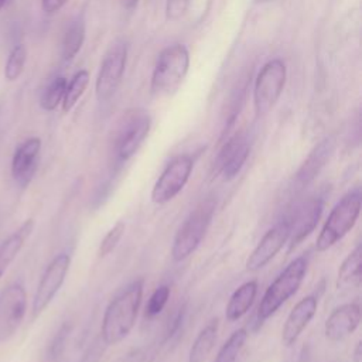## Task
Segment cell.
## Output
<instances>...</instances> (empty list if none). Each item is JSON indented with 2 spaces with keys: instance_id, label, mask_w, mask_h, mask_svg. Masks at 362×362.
Here are the masks:
<instances>
[{
  "instance_id": "5",
  "label": "cell",
  "mask_w": 362,
  "mask_h": 362,
  "mask_svg": "<svg viewBox=\"0 0 362 362\" xmlns=\"http://www.w3.org/2000/svg\"><path fill=\"white\" fill-rule=\"evenodd\" d=\"M214 212L215 202L206 199L187 216L173 242L171 256L174 262H182L197 250L211 225Z\"/></svg>"
},
{
  "instance_id": "25",
  "label": "cell",
  "mask_w": 362,
  "mask_h": 362,
  "mask_svg": "<svg viewBox=\"0 0 362 362\" xmlns=\"http://www.w3.org/2000/svg\"><path fill=\"white\" fill-rule=\"evenodd\" d=\"M247 339V332L245 328L236 329L221 346L215 362H235L236 358L239 356L245 342Z\"/></svg>"
},
{
  "instance_id": "27",
  "label": "cell",
  "mask_w": 362,
  "mask_h": 362,
  "mask_svg": "<svg viewBox=\"0 0 362 362\" xmlns=\"http://www.w3.org/2000/svg\"><path fill=\"white\" fill-rule=\"evenodd\" d=\"M25 61H27L25 47L23 44L13 47V49L10 51V54L7 57L6 65H4V78L10 82L16 81L21 75Z\"/></svg>"
},
{
  "instance_id": "10",
  "label": "cell",
  "mask_w": 362,
  "mask_h": 362,
  "mask_svg": "<svg viewBox=\"0 0 362 362\" xmlns=\"http://www.w3.org/2000/svg\"><path fill=\"white\" fill-rule=\"evenodd\" d=\"M71 264V257L66 253H61L55 256L47 269L44 270L40 283L37 286V291L33 300V315H40L54 300L55 294L61 288L65 281Z\"/></svg>"
},
{
  "instance_id": "6",
  "label": "cell",
  "mask_w": 362,
  "mask_h": 362,
  "mask_svg": "<svg viewBox=\"0 0 362 362\" xmlns=\"http://www.w3.org/2000/svg\"><path fill=\"white\" fill-rule=\"evenodd\" d=\"M287 79V68L283 59L273 58L259 71L253 88V105L257 116L269 113L280 99Z\"/></svg>"
},
{
  "instance_id": "24",
  "label": "cell",
  "mask_w": 362,
  "mask_h": 362,
  "mask_svg": "<svg viewBox=\"0 0 362 362\" xmlns=\"http://www.w3.org/2000/svg\"><path fill=\"white\" fill-rule=\"evenodd\" d=\"M88 85H89V72L88 71L81 69L72 76L69 83H66L64 99L61 102L62 103V110L65 113H68L76 105L79 98L85 93Z\"/></svg>"
},
{
  "instance_id": "36",
  "label": "cell",
  "mask_w": 362,
  "mask_h": 362,
  "mask_svg": "<svg viewBox=\"0 0 362 362\" xmlns=\"http://www.w3.org/2000/svg\"><path fill=\"white\" fill-rule=\"evenodd\" d=\"M259 1H267V0H259Z\"/></svg>"
},
{
  "instance_id": "14",
  "label": "cell",
  "mask_w": 362,
  "mask_h": 362,
  "mask_svg": "<svg viewBox=\"0 0 362 362\" xmlns=\"http://www.w3.org/2000/svg\"><path fill=\"white\" fill-rule=\"evenodd\" d=\"M322 212V199L313 198L304 202L297 212L294 214V218L288 221L290 225V247L288 250H293L300 242H303L317 226L318 219Z\"/></svg>"
},
{
  "instance_id": "30",
  "label": "cell",
  "mask_w": 362,
  "mask_h": 362,
  "mask_svg": "<svg viewBox=\"0 0 362 362\" xmlns=\"http://www.w3.org/2000/svg\"><path fill=\"white\" fill-rule=\"evenodd\" d=\"M194 0H167L165 1V17L167 20L171 21H177L180 18H182Z\"/></svg>"
},
{
  "instance_id": "21",
  "label": "cell",
  "mask_w": 362,
  "mask_h": 362,
  "mask_svg": "<svg viewBox=\"0 0 362 362\" xmlns=\"http://www.w3.org/2000/svg\"><path fill=\"white\" fill-rule=\"evenodd\" d=\"M362 277V246L358 245L344 259L338 269L337 288H354L361 284Z\"/></svg>"
},
{
  "instance_id": "4",
  "label": "cell",
  "mask_w": 362,
  "mask_h": 362,
  "mask_svg": "<svg viewBox=\"0 0 362 362\" xmlns=\"http://www.w3.org/2000/svg\"><path fill=\"white\" fill-rule=\"evenodd\" d=\"M361 192L352 191L346 194L329 212L315 243L318 252H325L341 240L356 223L361 212Z\"/></svg>"
},
{
  "instance_id": "34",
  "label": "cell",
  "mask_w": 362,
  "mask_h": 362,
  "mask_svg": "<svg viewBox=\"0 0 362 362\" xmlns=\"http://www.w3.org/2000/svg\"><path fill=\"white\" fill-rule=\"evenodd\" d=\"M137 1H139V0H124V6H126L127 8H133V7L137 4Z\"/></svg>"
},
{
  "instance_id": "23",
  "label": "cell",
  "mask_w": 362,
  "mask_h": 362,
  "mask_svg": "<svg viewBox=\"0 0 362 362\" xmlns=\"http://www.w3.org/2000/svg\"><path fill=\"white\" fill-rule=\"evenodd\" d=\"M85 40V23L82 18L74 20L68 30L65 31L62 40V58L65 61H71L81 51Z\"/></svg>"
},
{
  "instance_id": "35",
  "label": "cell",
  "mask_w": 362,
  "mask_h": 362,
  "mask_svg": "<svg viewBox=\"0 0 362 362\" xmlns=\"http://www.w3.org/2000/svg\"><path fill=\"white\" fill-rule=\"evenodd\" d=\"M7 1H10V0H0V10L7 4Z\"/></svg>"
},
{
  "instance_id": "28",
  "label": "cell",
  "mask_w": 362,
  "mask_h": 362,
  "mask_svg": "<svg viewBox=\"0 0 362 362\" xmlns=\"http://www.w3.org/2000/svg\"><path fill=\"white\" fill-rule=\"evenodd\" d=\"M168 297H170V287L164 284V286L157 287L148 298V303L146 305V315L147 317L158 315L163 311L164 305L167 304Z\"/></svg>"
},
{
  "instance_id": "17",
  "label": "cell",
  "mask_w": 362,
  "mask_h": 362,
  "mask_svg": "<svg viewBox=\"0 0 362 362\" xmlns=\"http://www.w3.org/2000/svg\"><path fill=\"white\" fill-rule=\"evenodd\" d=\"M41 150V140L38 137H30L21 143L14 151L11 161V174L17 182L25 185L30 182L35 173L37 161Z\"/></svg>"
},
{
  "instance_id": "33",
  "label": "cell",
  "mask_w": 362,
  "mask_h": 362,
  "mask_svg": "<svg viewBox=\"0 0 362 362\" xmlns=\"http://www.w3.org/2000/svg\"><path fill=\"white\" fill-rule=\"evenodd\" d=\"M352 362H362V342H361V341L356 342V346H355V349H354Z\"/></svg>"
},
{
  "instance_id": "32",
  "label": "cell",
  "mask_w": 362,
  "mask_h": 362,
  "mask_svg": "<svg viewBox=\"0 0 362 362\" xmlns=\"http://www.w3.org/2000/svg\"><path fill=\"white\" fill-rule=\"evenodd\" d=\"M65 335H66V329H65V328H61V329L58 331V334L55 335V338H54V341H52V344H51V354H52V355H58V352H59V349H61V346H62V344H64Z\"/></svg>"
},
{
  "instance_id": "11",
  "label": "cell",
  "mask_w": 362,
  "mask_h": 362,
  "mask_svg": "<svg viewBox=\"0 0 362 362\" xmlns=\"http://www.w3.org/2000/svg\"><path fill=\"white\" fill-rule=\"evenodd\" d=\"M290 236L288 221L280 222L269 229L256 247L252 250L246 260V269L249 272H257L263 269L287 243Z\"/></svg>"
},
{
  "instance_id": "29",
  "label": "cell",
  "mask_w": 362,
  "mask_h": 362,
  "mask_svg": "<svg viewBox=\"0 0 362 362\" xmlns=\"http://www.w3.org/2000/svg\"><path fill=\"white\" fill-rule=\"evenodd\" d=\"M124 229H126V225L123 222H117L107 233L106 236L102 239L100 245H99V256L100 257H105L107 256L109 253L113 252V249L117 246V243L120 242L123 233H124Z\"/></svg>"
},
{
  "instance_id": "31",
  "label": "cell",
  "mask_w": 362,
  "mask_h": 362,
  "mask_svg": "<svg viewBox=\"0 0 362 362\" xmlns=\"http://www.w3.org/2000/svg\"><path fill=\"white\" fill-rule=\"evenodd\" d=\"M66 1L68 0H42L41 6L47 14H54L58 10H61Z\"/></svg>"
},
{
  "instance_id": "26",
  "label": "cell",
  "mask_w": 362,
  "mask_h": 362,
  "mask_svg": "<svg viewBox=\"0 0 362 362\" xmlns=\"http://www.w3.org/2000/svg\"><path fill=\"white\" fill-rule=\"evenodd\" d=\"M66 83L68 82L64 76H58L45 88L44 93L41 96V107L44 110L51 112V110H55L58 107V105L64 99Z\"/></svg>"
},
{
  "instance_id": "18",
  "label": "cell",
  "mask_w": 362,
  "mask_h": 362,
  "mask_svg": "<svg viewBox=\"0 0 362 362\" xmlns=\"http://www.w3.org/2000/svg\"><path fill=\"white\" fill-rule=\"evenodd\" d=\"M335 150V140L332 137H327L321 140L307 156L301 167L296 174V181L304 187L310 184L324 168V165L329 161L331 156Z\"/></svg>"
},
{
  "instance_id": "7",
  "label": "cell",
  "mask_w": 362,
  "mask_h": 362,
  "mask_svg": "<svg viewBox=\"0 0 362 362\" xmlns=\"http://www.w3.org/2000/svg\"><path fill=\"white\" fill-rule=\"evenodd\" d=\"M127 61V48L123 42L113 44L105 54L95 83V93L99 102L110 99L117 90Z\"/></svg>"
},
{
  "instance_id": "16",
  "label": "cell",
  "mask_w": 362,
  "mask_h": 362,
  "mask_svg": "<svg viewBox=\"0 0 362 362\" xmlns=\"http://www.w3.org/2000/svg\"><path fill=\"white\" fill-rule=\"evenodd\" d=\"M249 156V144L245 134L239 133L230 137L218 156V170L223 180H232L242 170Z\"/></svg>"
},
{
  "instance_id": "20",
  "label": "cell",
  "mask_w": 362,
  "mask_h": 362,
  "mask_svg": "<svg viewBox=\"0 0 362 362\" xmlns=\"http://www.w3.org/2000/svg\"><path fill=\"white\" fill-rule=\"evenodd\" d=\"M256 293H257V283L255 280L246 281L242 286H239L228 301V305L225 310L226 320L236 321L240 317H243L247 313V310L252 307Z\"/></svg>"
},
{
  "instance_id": "22",
  "label": "cell",
  "mask_w": 362,
  "mask_h": 362,
  "mask_svg": "<svg viewBox=\"0 0 362 362\" xmlns=\"http://www.w3.org/2000/svg\"><path fill=\"white\" fill-rule=\"evenodd\" d=\"M218 337V320L208 322L197 335L188 354V362H204L215 346Z\"/></svg>"
},
{
  "instance_id": "9",
  "label": "cell",
  "mask_w": 362,
  "mask_h": 362,
  "mask_svg": "<svg viewBox=\"0 0 362 362\" xmlns=\"http://www.w3.org/2000/svg\"><path fill=\"white\" fill-rule=\"evenodd\" d=\"M194 167L189 156L174 158L161 173L151 189V201L154 204H165L171 201L187 184Z\"/></svg>"
},
{
  "instance_id": "1",
  "label": "cell",
  "mask_w": 362,
  "mask_h": 362,
  "mask_svg": "<svg viewBox=\"0 0 362 362\" xmlns=\"http://www.w3.org/2000/svg\"><path fill=\"white\" fill-rule=\"evenodd\" d=\"M143 288L144 280L137 279L106 307L100 325V335L106 345H115L130 334L140 308Z\"/></svg>"
},
{
  "instance_id": "15",
  "label": "cell",
  "mask_w": 362,
  "mask_h": 362,
  "mask_svg": "<svg viewBox=\"0 0 362 362\" xmlns=\"http://www.w3.org/2000/svg\"><path fill=\"white\" fill-rule=\"evenodd\" d=\"M317 304L318 300L315 296H307L293 307L281 329V341L286 346L293 345L298 339L301 332L314 317L317 311Z\"/></svg>"
},
{
  "instance_id": "19",
  "label": "cell",
  "mask_w": 362,
  "mask_h": 362,
  "mask_svg": "<svg viewBox=\"0 0 362 362\" xmlns=\"http://www.w3.org/2000/svg\"><path fill=\"white\" fill-rule=\"evenodd\" d=\"M34 229V221L27 219L16 232H13L7 239L0 245V279L6 273L10 263L16 259L18 252L21 250L24 242L31 235Z\"/></svg>"
},
{
  "instance_id": "8",
  "label": "cell",
  "mask_w": 362,
  "mask_h": 362,
  "mask_svg": "<svg viewBox=\"0 0 362 362\" xmlns=\"http://www.w3.org/2000/svg\"><path fill=\"white\" fill-rule=\"evenodd\" d=\"M27 293L23 284L13 283L0 291V344L8 341L23 322Z\"/></svg>"
},
{
  "instance_id": "2",
  "label": "cell",
  "mask_w": 362,
  "mask_h": 362,
  "mask_svg": "<svg viewBox=\"0 0 362 362\" xmlns=\"http://www.w3.org/2000/svg\"><path fill=\"white\" fill-rule=\"evenodd\" d=\"M189 68V52L185 45L174 44L164 48L153 69L150 89L156 96H165L174 92L184 81Z\"/></svg>"
},
{
  "instance_id": "3",
  "label": "cell",
  "mask_w": 362,
  "mask_h": 362,
  "mask_svg": "<svg viewBox=\"0 0 362 362\" xmlns=\"http://www.w3.org/2000/svg\"><path fill=\"white\" fill-rule=\"evenodd\" d=\"M307 266L308 259L305 256H298L274 279L260 300L257 308L259 322L272 317L291 296L297 293L307 273Z\"/></svg>"
},
{
  "instance_id": "12",
  "label": "cell",
  "mask_w": 362,
  "mask_h": 362,
  "mask_svg": "<svg viewBox=\"0 0 362 362\" xmlns=\"http://www.w3.org/2000/svg\"><path fill=\"white\" fill-rule=\"evenodd\" d=\"M151 124V119L146 112H134L132 113L117 137V157L122 161L129 160L134 153L139 150V147L143 144L144 139L148 134Z\"/></svg>"
},
{
  "instance_id": "13",
  "label": "cell",
  "mask_w": 362,
  "mask_h": 362,
  "mask_svg": "<svg viewBox=\"0 0 362 362\" xmlns=\"http://www.w3.org/2000/svg\"><path fill=\"white\" fill-rule=\"evenodd\" d=\"M361 322V307L358 303H346L337 307L325 321L324 332L329 341H341L351 335Z\"/></svg>"
}]
</instances>
